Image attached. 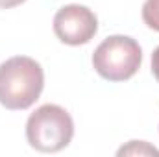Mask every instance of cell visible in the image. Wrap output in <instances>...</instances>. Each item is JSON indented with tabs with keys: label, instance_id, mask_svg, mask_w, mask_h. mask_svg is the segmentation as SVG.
I'll list each match as a JSON object with an SVG mask.
<instances>
[{
	"label": "cell",
	"instance_id": "cell-1",
	"mask_svg": "<svg viewBox=\"0 0 159 157\" xmlns=\"http://www.w3.org/2000/svg\"><path fill=\"white\" fill-rule=\"evenodd\" d=\"M44 87L41 65L28 56L9 57L0 65V104L11 111L32 107Z\"/></svg>",
	"mask_w": 159,
	"mask_h": 157
},
{
	"label": "cell",
	"instance_id": "cell-2",
	"mask_svg": "<svg viewBox=\"0 0 159 157\" xmlns=\"http://www.w3.org/2000/svg\"><path fill=\"white\" fill-rule=\"evenodd\" d=\"M74 137V122L67 109L56 104L37 107L26 122V139L32 148L43 154L61 152Z\"/></svg>",
	"mask_w": 159,
	"mask_h": 157
},
{
	"label": "cell",
	"instance_id": "cell-3",
	"mask_svg": "<svg viewBox=\"0 0 159 157\" xmlns=\"http://www.w3.org/2000/svg\"><path fill=\"white\" fill-rule=\"evenodd\" d=\"M143 50L128 35H111L104 39L93 54V67L104 79L126 81L139 70Z\"/></svg>",
	"mask_w": 159,
	"mask_h": 157
},
{
	"label": "cell",
	"instance_id": "cell-4",
	"mask_svg": "<svg viewBox=\"0 0 159 157\" xmlns=\"http://www.w3.org/2000/svg\"><path fill=\"white\" fill-rule=\"evenodd\" d=\"M98 32L96 15L80 4L63 6L54 17V34L56 37L70 46H80L93 39Z\"/></svg>",
	"mask_w": 159,
	"mask_h": 157
},
{
	"label": "cell",
	"instance_id": "cell-5",
	"mask_svg": "<svg viewBox=\"0 0 159 157\" xmlns=\"http://www.w3.org/2000/svg\"><path fill=\"white\" fill-rule=\"evenodd\" d=\"M117 154L119 155H157L159 157V150L150 146L144 141H131L126 146H122Z\"/></svg>",
	"mask_w": 159,
	"mask_h": 157
},
{
	"label": "cell",
	"instance_id": "cell-6",
	"mask_svg": "<svg viewBox=\"0 0 159 157\" xmlns=\"http://www.w3.org/2000/svg\"><path fill=\"white\" fill-rule=\"evenodd\" d=\"M143 20L148 28L159 32V0H146L143 6Z\"/></svg>",
	"mask_w": 159,
	"mask_h": 157
},
{
	"label": "cell",
	"instance_id": "cell-7",
	"mask_svg": "<svg viewBox=\"0 0 159 157\" xmlns=\"http://www.w3.org/2000/svg\"><path fill=\"white\" fill-rule=\"evenodd\" d=\"M152 74L159 81V46L154 50V54H152Z\"/></svg>",
	"mask_w": 159,
	"mask_h": 157
},
{
	"label": "cell",
	"instance_id": "cell-8",
	"mask_svg": "<svg viewBox=\"0 0 159 157\" xmlns=\"http://www.w3.org/2000/svg\"><path fill=\"white\" fill-rule=\"evenodd\" d=\"M22 2H26V0H0V9H9V7L20 6Z\"/></svg>",
	"mask_w": 159,
	"mask_h": 157
}]
</instances>
